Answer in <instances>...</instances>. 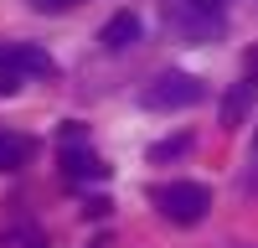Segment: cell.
Segmentation results:
<instances>
[{
	"label": "cell",
	"mask_w": 258,
	"mask_h": 248,
	"mask_svg": "<svg viewBox=\"0 0 258 248\" xmlns=\"http://www.w3.org/2000/svg\"><path fill=\"white\" fill-rule=\"evenodd\" d=\"M52 57L31 41H0V93H16L26 78H47Z\"/></svg>",
	"instance_id": "2"
},
{
	"label": "cell",
	"mask_w": 258,
	"mask_h": 248,
	"mask_svg": "<svg viewBox=\"0 0 258 248\" xmlns=\"http://www.w3.org/2000/svg\"><path fill=\"white\" fill-rule=\"evenodd\" d=\"M31 248H41V243H31Z\"/></svg>",
	"instance_id": "14"
},
{
	"label": "cell",
	"mask_w": 258,
	"mask_h": 248,
	"mask_svg": "<svg viewBox=\"0 0 258 248\" xmlns=\"http://www.w3.org/2000/svg\"><path fill=\"white\" fill-rule=\"evenodd\" d=\"M140 16L135 11H119V16H109V21H103V31H98V41H103V47H109V52H124V47H135V41H140Z\"/></svg>",
	"instance_id": "5"
},
{
	"label": "cell",
	"mask_w": 258,
	"mask_h": 248,
	"mask_svg": "<svg viewBox=\"0 0 258 248\" xmlns=\"http://www.w3.org/2000/svg\"><path fill=\"white\" fill-rule=\"evenodd\" d=\"M248 78L258 83V47H248Z\"/></svg>",
	"instance_id": "12"
},
{
	"label": "cell",
	"mask_w": 258,
	"mask_h": 248,
	"mask_svg": "<svg viewBox=\"0 0 258 248\" xmlns=\"http://www.w3.org/2000/svg\"><path fill=\"white\" fill-rule=\"evenodd\" d=\"M88 248H109V238H98V243H88Z\"/></svg>",
	"instance_id": "13"
},
{
	"label": "cell",
	"mask_w": 258,
	"mask_h": 248,
	"mask_svg": "<svg viewBox=\"0 0 258 248\" xmlns=\"http://www.w3.org/2000/svg\"><path fill=\"white\" fill-rule=\"evenodd\" d=\"M36 145L26 135H11V130H0V171H21V165L31 160Z\"/></svg>",
	"instance_id": "7"
},
{
	"label": "cell",
	"mask_w": 258,
	"mask_h": 248,
	"mask_svg": "<svg viewBox=\"0 0 258 248\" xmlns=\"http://www.w3.org/2000/svg\"><path fill=\"white\" fill-rule=\"evenodd\" d=\"M41 11H68V6H78V0H36Z\"/></svg>",
	"instance_id": "11"
},
{
	"label": "cell",
	"mask_w": 258,
	"mask_h": 248,
	"mask_svg": "<svg viewBox=\"0 0 258 248\" xmlns=\"http://www.w3.org/2000/svg\"><path fill=\"white\" fill-rule=\"evenodd\" d=\"M170 26H176L186 41H212L222 31V16H207V11H191L181 0H170Z\"/></svg>",
	"instance_id": "4"
},
{
	"label": "cell",
	"mask_w": 258,
	"mask_h": 248,
	"mask_svg": "<svg viewBox=\"0 0 258 248\" xmlns=\"http://www.w3.org/2000/svg\"><path fill=\"white\" fill-rule=\"evenodd\" d=\"M181 6H191V11H207V16H222V11H227V0H181Z\"/></svg>",
	"instance_id": "10"
},
{
	"label": "cell",
	"mask_w": 258,
	"mask_h": 248,
	"mask_svg": "<svg viewBox=\"0 0 258 248\" xmlns=\"http://www.w3.org/2000/svg\"><path fill=\"white\" fill-rule=\"evenodd\" d=\"M253 88H258V83H253V78H243L238 88H232V93L222 98V124H238V119L248 114V103H253Z\"/></svg>",
	"instance_id": "8"
},
{
	"label": "cell",
	"mask_w": 258,
	"mask_h": 248,
	"mask_svg": "<svg viewBox=\"0 0 258 248\" xmlns=\"http://www.w3.org/2000/svg\"><path fill=\"white\" fill-rule=\"evenodd\" d=\"M202 98H207V88H202V78H191V73H160L140 93L145 109H191V103H202Z\"/></svg>",
	"instance_id": "3"
},
{
	"label": "cell",
	"mask_w": 258,
	"mask_h": 248,
	"mask_svg": "<svg viewBox=\"0 0 258 248\" xmlns=\"http://www.w3.org/2000/svg\"><path fill=\"white\" fill-rule=\"evenodd\" d=\"M155 207H160L165 222L197 227V222L212 212V192H207L202 181H165V186H155Z\"/></svg>",
	"instance_id": "1"
},
{
	"label": "cell",
	"mask_w": 258,
	"mask_h": 248,
	"mask_svg": "<svg viewBox=\"0 0 258 248\" xmlns=\"http://www.w3.org/2000/svg\"><path fill=\"white\" fill-rule=\"evenodd\" d=\"M62 176L68 181H103L109 165H103L93 150H83V145H68V150H62Z\"/></svg>",
	"instance_id": "6"
},
{
	"label": "cell",
	"mask_w": 258,
	"mask_h": 248,
	"mask_svg": "<svg viewBox=\"0 0 258 248\" xmlns=\"http://www.w3.org/2000/svg\"><path fill=\"white\" fill-rule=\"evenodd\" d=\"M186 150H191V135H170V140H160L155 150H150V160H176Z\"/></svg>",
	"instance_id": "9"
}]
</instances>
